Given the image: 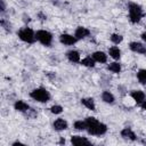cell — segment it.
I'll list each match as a JSON object with an SVG mask.
<instances>
[{
  "instance_id": "6da1fadb",
  "label": "cell",
  "mask_w": 146,
  "mask_h": 146,
  "mask_svg": "<svg viewBox=\"0 0 146 146\" xmlns=\"http://www.w3.org/2000/svg\"><path fill=\"white\" fill-rule=\"evenodd\" d=\"M87 123V132L91 136H103L107 132V125L100 121H98L94 116H87L84 119Z\"/></svg>"
},
{
  "instance_id": "7a4b0ae2",
  "label": "cell",
  "mask_w": 146,
  "mask_h": 146,
  "mask_svg": "<svg viewBox=\"0 0 146 146\" xmlns=\"http://www.w3.org/2000/svg\"><path fill=\"white\" fill-rule=\"evenodd\" d=\"M128 11H129V21L132 24L139 23L140 19L144 17V10H143L141 6L136 2L128 3Z\"/></svg>"
},
{
  "instance_id": "3957f363",
  "label": "cell",
  "mask_w": 146,
  "mask_h": 146,
  "mask_svg": "<svg viewBox=\"0 0 146 146\" xmlns=\"http://www.w3.org/2000/svg\"><path fill=\"white\" fill-rule=\"evenodd\" d=\"M30 97L38 103H48L50 100L51 96L46 88L39 87V88H35L32 91H30Z\"/></svg>"
},
{
  "instance_id": "277c9868",
  "label": "cell",
  "mask_w": 146,
  "mask_h": 146,
  "mask_svg": "<svg viewBox=\"0 0 146 146\" xmlns=\"http://www.w3.org/2000/svg\"><path fill=\"white\" fill-rule=\"evenodd\" d=\"M17 35H18V38H19L23 42L29 43V44H32V43H34V42L36 41L35 32H34L31 27H27V26L22 27L21 30H18V31H17Z\"/></svg>"
},
{
  "instance_id": "5b68a950",
  "label": "cell",
  "mask_w": 146,
  "mask_h": 146,
  "mask_svg": "<svg viewBox=\"0 0 146 146\" xmlns=\"http://www.w3.org/2000/svg\"><path fill=\"white\" fill-rule=\"evenodd\" d=\"M35 38H36V41H39L42 46H46V47L51 46L54 40L52 34L47 30H38L35 32Z\"/></svg>"
},
{
  "instance_id": "8992f818",
  "label": "cell",
  "mask_w": 146,
  "mask_h": 146,
  "mask_svg": "<svg viewBox=\"0 0 146 146\" xmlns=\"http://www.w3.org/2000/svg\"><path fill=\"white\" fill-rule=\"evenodd\" d=\"M58 39H59V42L64 46H73L78 41V39L74 35L68 34V33H62Z\"/></svg>"
},
{
  "instance_id": "52a82bcc",
  "label": "cell",
  "mask_w": 146,
  "mask_h": 146,
  "mask_svg": "<svg viewBox=\"0 0 146 146\" xmlns=\"http://www.w3.org/2000/svg\"><path fill=\"white\" fill-rule=\"evenodd\" d=\"M71 144L74 145V146H89L91 145V141L88 140L86 137H82V136H78V135H73L71 137Z\"/></svg>"
},
{
  "instance_id": "ba28073f",
  "label": "cell",
  "mask_w": 146,
  "mask_h": 146,
  "mask_svg": "<svg viewBox=\"0 0 146 146\" xmlns=\"http://www.w3.org/2000/svg\"><path fill=\"white\" fill-rule=\"evenodd\" d=\"M130 97L138 104L140 105L145 99H146V94L143 90H132L130 91Z\"/></svg>"
},
{
  "instance_id": "9c48e42d",
  "label": "cell",
  "mask_w": 146,
  "mask_h": 146,
  "mask_svg": "<svg viewBox=\"0 0 146 146\" xmlns=\"http://www.w3.org/2000/svg\"><path fill=\"white\" fill-rule=\"evenodd\" d=\"M90 35V30L84 27V26H78L75 29V32H74V36L78 39V40H82V39H86L87 36Z\"/></svg>"
},
{
  "instance_id": "30bf717a",
  "label": "cell",
  "mask_w": 146,
  "mask_h": 146,
  "mask_svg": "<svg viewBox=\"0 0 146 146\" xmlns=\"http://www.w3.org/2000/svg\"><path fill=\"white\" fill-rule=\"evenodd\" d=\"M52 128L56 131H63V130H66L68 128V123H67L66 120H64L62 117H58L52 122Z\"/></svg>"
},
{
  "instance_id": "8fae6325",
  "label": "cell",
  "mask_w": 146,
  "mask_h": 146,
  "mask_svg": "<svg viewBox=\"0 0 146 146\" xmlns=\"http://www.w3.org/2000/svg\"><path fill=\"white\" fill-rule=\"evenodd\" d=\"M121 137L124 138V139H128V140H131V141H135L137 140V135L135 133V131L131 129V128H123L121 130Z\"/></svg>"
},
{
  "instance_id": "7c38bea8",
  "label": "cell",
  "mask_w": 146,
  "mask_h": 146,
  "mask_svg": "<svg viewBox=\"0 0 146 146\" xmlns=\"http://www.w3.org/2000/svg\"><path fill=\"white\" fill-rule=\"evenodd\" d=\"M129 48H130L131 51L137 52V54H145L146 52V47L141 42H138V41L130 42L129 43Z\"/></svg>"
},
{
  "instance_id": "4fadbf2b",
  "label": "cell",
  "mask_w": 146,
  "mask_h": 146,
  "mask_svg": "<svg viewBox=\"0 0 146 146\" xmlns=\"http://www.w3.org/2000/svg\"><path fill=\"white\" fill-rule=\"evenodd\" d=\"M14 108H15L17 112L26 113L31 107H30V105H29L26 102H24V100H22V99H18V100H16V102L14 103Z\"/></svg>"
},
{
  "instance_id": "5bb4252c",
  "label": "cell",
  "mask_w": 146,
  "mask_h": 146,
  "mask_svg": "<svg viewBox=\"0 0 146 146\" xmlns=\"http://www.w3.org/2000/svg\"><path fill=\"white\" fill-rule=\"evenodd\" d=\"M66 58H67L71 63H80V60H81V55H80V52H79L78 50L72 49V50H68V51L66 52Z\"/></svg>"
},
{
  "instance_id": "9a60e30c",
  "label": "cell",
  "mask_w": 146,
  "mask_h": 146,
  "mask_svg": "<svg viewBox=\"0 0 146 146\" xmlns=\"http://www.w3.org/2000/svg\"><path fill=\"white\" fill-rule=\"evenodd\" d=\"M92 58L96 60V63H100V64H105L107 63V55L104 52V51H100V50H97L95 52H92Z\"/></svg>"
},
{
  "instance_id": "2e32d148",
  "label": "cell",
  "mask_w": 146,
  "mask_h": 146,
  "mask_svg": "<svg viewBox=\"0 0 146 146\" xmlns=\"http://www.w3.org/2000/svg\"><path fill=\"white\" fill-rule=\"evenodd\" d=\"M100 97H102V100H103L104 103H106V104H113V103L115 102L114 95H113L111 91H108V90H104V91L102 92Z\"/></svg>"
},
{
  "instance_id": "e0dca14e",
  "label": "cell",
  "mask_w": 146,
  "mask_h": 146,
  "mask_svg": "<svg viewBox=\"0 0 146 146\" xmlns=\"http://www.w3.org/2000/svg\"><path fill=\"white\" fill-rule=\"evenodd\" d=\"M81 104H82L86 108H88V110H90V111H96V104H95L94 98H91V97L82 98V99H81Z\"/></svg>"
},
{
  "instance_id": "ac0fdd59",
  "label": "cell",
  "mask_w": 146,
  "mask_h": 146,
  "mask_svg": "<svg viewBox=\"0 0 146 146\" xmlns=\"http://www.w3.org/2000/svg\"><path fill=\"white\" fill-rule=\"evenodd\" d=\"M108 55H110V57H112L113 59L117 60V59H120V57H121V50H120L119 47L113 46V47L108 48Z\"/></svg>"
},
{
  "instance_id": "d6986e66",
  "label": "cell",
  "mask_w": 146,
  "mask_h": 146,
  "mask_svg": "<svg viewBox=\"0 0 146 146\" xmlns=\"http://www.w3.org/2000/svg\"><path fill=\"white\" fill-rule=\"evenodd\" d=\"M106 68H107L110 72L114 73V74H119V73L121 72V64L117 63V62H112V63L107 64Z\"/></svg>"
},
{
  "instance_id": "ffe728a7",
  "label": "cell",
  "mask_w": 146,
  "mask_h": 146,
  "mask_svg": "<svg viewBox=\"0 0 146 146\" xmlns=\"http://www.w3.org/2000/svg\"><path fill=\"white\" fill-rule=\"evenodd\" d=\"M80 64L86 66V67H95L96 60L92 58V56H87V57H84L80 60Z\"/></svg>"
},
{
  "instance_id": "44dd1931",
  "label": "cell",
  "mask_w": 146,
  "mask_h": 146,
  "mask_svg": "<svg viewBox=\"0 0 146 146\" xmlns=\"http://www.w3.org/2000/svg\"><path fill=\"white\" fill-rule=\"evenodd\" d=\"M137 80L140 84L146 86V68H140L137 72Z\"/></svg>"
},
{
  "instance_id": "7402d4cb",
  "label": "cell",
  "mask_w": 146,
  "mask_h": 146,
  "mask_svg": "<svg viewBox=\"0 0 146 146\" xmlns=\"http://www.w3.org/2000/svg\"><path fill=\"white\" fill-rule=\"evenodd\" d=\"M73 127H74V129H76V130H79V131H84V130H87V123H86V121L83 120H78V121H75L74 122V124H73Z\"/></svg>"
},
{
  "instance_id": "603a6c76",
  "label": "cell",
  "mask_w": 146,
  "mask_h": 146,
  "mask_svg": "<svg viewBox=\"0 0 146 146\" xmlns=\"http://www.w3.org/2000/svg\"><path fill=\"white\" fill-rule=\"evenodd\" d=\"M110 39H111V41H112L114 44H120V43L123 41V36H122L121 34H117V33H113V34H111Z\"/></svg>"
},
{
  "instance_id": "cb8c5ba5",
  "label": "cell",
  "mask_w": 146,
  "mask_h": 146,
  "mask_svg": "<svg viewBox=\"0 0 146 146\" xmlns=\"http://www.w3.org/2000/svg\"><path fill=\"white\" fill-rule=\"evenodd\" d=\"M63 111H64V108H63L60 105H52V106L50 107V112H51L52 114H55V115H58V114L63 113Z\"/></svg>"
},
{
  "instance_id": "d4e9b609",
  "label": "cell",
  "mask_w": 146,
  "mask_h": 146,
  "mask_svg": "<svg viewBox=\"0 0 146 146\" xmlns=\"http://www.w3.org/2000/svg\"><path fill=\"white\" fill-rule=\"evenodd\" d=\"M0 5H1V13H5L6 11V5H5V0H0Z\"/></svg>"
},
{
  "instance_id": "484cf974",
  "label": "cell",
  "mask_w": 146,
  "mask_h": 146,
  "mask_svg": "<svg viewBox=\"0 0 146 146\" xmlns=\"http://www.w3.org/2000/svg\"><path fill=\"white\" fill-rule=\"evenodd\" d=\"M47 76H48L49 79H51V80L56 79V74H55V73H52V72H48V73H47Z\"/></svg>"
},
{
  "instance_id": "4316f807",
  "label": "cell",
  "mask_w": 146,
  "mask_h": 146,
  "mask_svg": "<svg viewBox=\"0 0 146 146\" xmlns=\"http://www.w3.org/2000/svg\"><path fill=\"white\" fill-rule=\"evenodd\" d=\"M38 16L40 17V19H41V21H46V19H47V16H46V15H43L42 13H39V14H38Z\"/></svg>"
},
{
  "instance_id": "83f0119b",
  "label": "cell",
  "mask_w": 146,
  "mask_h": 146,
  "mask_svg": "<svg viewBox=\"0 0 146 146\" xmlns=\"http://www.w3.org/2000/svg\"><path fill=\"white\" fill-rule=\"evenodd\" d=\"M140 107H141L144 111H146V99H145V100H144V102L140 104Z\"/></svg>"
},
{
  "instance_id": "f1b7e54d",
  "label": "cell",
  "mask_w": 146,
  "mask_h": 146,
  "mask_svg": "<svg viewBox=\"0 0 146 146\" xmlns=\"http://www.w3.org/2000/svg\"><path fill=\"white\" fill-rule=\"evenodd\" d=\"M140 38L143 39V41H144V42H146V32H144V33H141V35H140Z\"/></svg>"
},
{
  "instance_id": "f546056e",
  "label": "cell",
  "mask_w": 146,
  "mask_h": 146,
  "mask_svg": "<svg viewBox=\"0 0 146 146\" xmlns=\"http://www.w3.org/2000/svg\"><path fill=\"white\" fill-rule=\"evenodd\" d=\"M16 145H24V144L21 143V141H14V143H13V146H16Z\"/></svg>"
},
{
  "instance_id": "4dcf8cb0",
  "label": "cell",
  "mask_w": 146,
  "mask_h": 146,
  "mask_svg": "<svg viewBox=\"0 0 146 146\" xmlns=\"http://www.w3.org/2000/svg\"><path fill=\"white\" fill-rule=\"evenodd\" d=\"M59 143H60V144H65V139H63V138H60V140H59Z\"/></svg>"
},
{
  "instance_id": "1f68e13d",
  "label": "cell",
  "mask_w": 146,
  "mask_h": 146,
  "mask_svg": "<svg viewBox=\"0 0 146 146\" xmlns=\"http://www.w3.org/2000/svg\"><path fill=\"white\" fill-rule=\"evenodd\" d=\"M145 55H146V52H145Z\"/></svg>"
}]
</instances>
